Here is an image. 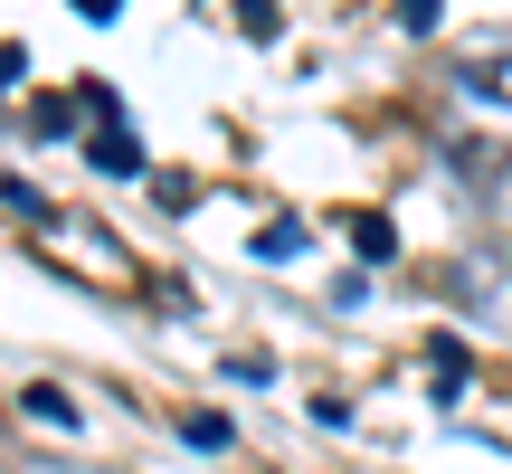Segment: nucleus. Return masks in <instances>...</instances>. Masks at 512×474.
Masks as SVG:
<instances>
[{"label": "nucleus", "mask_w": 512, "mask_h": 474, "mask_svg": "<svg viewBox=\"0 0 512 474\" xmlns=\"http://www.w3.org/2000/svg\"><path fill=\"white\" fill-rule=\"evenodd\" d=\"M465 86H475L484 105H512V48H503V57H475V76H465Z\"/></svg>", "instance_id": "nucleus-1"}]
</instances>
